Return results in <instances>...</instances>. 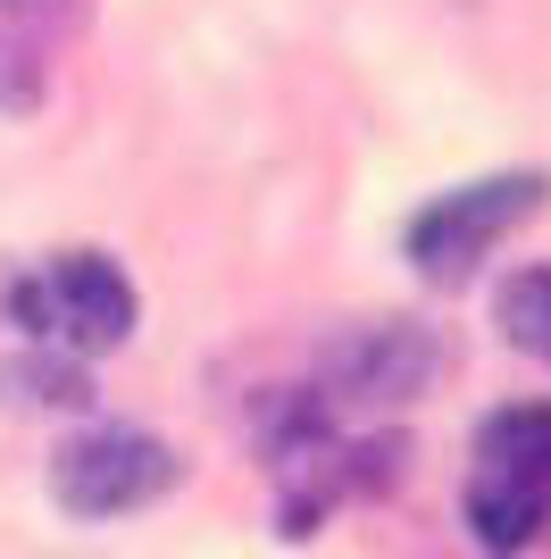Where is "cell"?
<instances>
[{"label":"cell","mask_w":551,"mask_h":559,"mask_svg":"<svg viewBox=\"0 0 551 559\" xmlns=\"http://www.w3.org/2000/svg\"><path fill=\"white\" fill-rule=\"evenodd\" d=\"M9 318H17L34 343L117 350L134 334L142 301H134V276H126L109 251H59V259H43V267H25V276L9 284Z\"/></svg>","instance_id":"cell-1"},{"label":"cell","mask_w":551,"mask_h":559,"mask_svg":"<svg viewBox=\"0 0 551 559\" xmlns=\"http://www.w3.org/2000/svg\"><path fill=\"white\" fill-rule=\"evenodd\" d=\"M543 192H551V176H535V167L435 192V201L410 217V234H401V242H410V267L426 284H468L484 267V251H493L509 226H527V217L543 210Z\"/></svg>","instance_id":"cell-2"},{"label":"cell","mask_w":551,"mask_h":559,"mask_svg":"<svg viewBox=\"0 0 551 559\" xmlns=\"http://www.w3.org/2000/svg\"><path fill=\"white\" fill-rule=\"evenodd\" d=\"M184 460L142 435V426H84L50 451V492L68 518H126V510H151L160 492H176Z\"/></svg>","instance_id":"cell-3"},{"label":"cell","mask_w":551,"mask_h":559,"mask_svg":"<svg viewBox=\"0 0 551 559\" xmlns=\"http://www.w3.org/2000/svg\"><path fill=\"white\" fill-rule=\"evenodd\" d=\"M92 0H0V117L43 109L59 68L75 59Z\"/></svg>","instance_id":"cell-4"},{"label":"cell","mask_w":551,"mask_h":559,"mask_svg":"<svg viewBox=\"0 0 551 559\" xmlns=\"http://www.w3.org/2000/svg\"><path fill=\"white\" fill-rule=\"evenodd\" d=\"M435 368H443V350L418 326H376V334H351L326 359V401H410Z\"/></svg>","instance_id":"cell-5"},{"label":"cell","mask_w":551,"mask_h":559,"mask_svg":"<svg viewBox=\"0 0 551 559\" xmlns=\"http://www.w3.org/2000/svg\"><path fill=\"white\" fill-rule=\"evenodd\" d=\"M543 518H551V492L518 485V476H493V467H468V526H477V543L493 559L527 551L543 535Z\"/></svg>","instance_id":"cell-6"},{"label":"cell","mask_w":551,"mask_h":559,"mask_svg":"<svg viewBox=\"0 0 551 559\" xmlns=\"http://www.w3.org/2000/svg\"><path fill=\"white\" fill-rule=\"evenodd\" d=\"M477 467H493V476H518V485L551 492V401L493 409V418L477 426Z\"/></svg>","instance_id":"cell-7"},{"label":"cell","mask_w":551,"mask_h":559,"mask_svg":"<svg viewBox=\"0 0 551 559\" xmlns=\"http://www.w3.org/2000/svg\"><path fill=\"white\" fill-rule=\"evenodd\" d=\"M493 326H502V343H518L527 359L551 368V267H518V276H502V293H493Z\"/></svg>","instance_id":"cell-8"},{"label":"cell","mask_w":551,"mask_h":559,"mask_svg":"<svg viewBox=\"0 0 551 559\" xmlns=\"http://www.w3.org/2000/svg\"><path fill=\"white\" fill-rule=\"evenodd\" d=\"M0 393L43 401V409H75V401H92V384H84V368H75V359H59V350H25V359H9V368H0Z\"/></svg>","instance_id":"cell-9"}]
</instances>
